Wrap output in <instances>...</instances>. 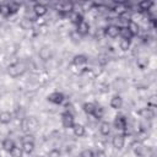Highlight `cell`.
Listing matches in <instances>:
<instances>
[{"label": "cell", "instance_id": "cell-1", "mask_svg": "<svg viewBox=\"0 0 157 157\" xmlns=\"http://www.w3.org/2000/svg\"><path fill=\"white\" fill-rule=\"evenodd\" d=\"M26 70H27V66L23 61H16L7 67V74L11 77H18V76L23 75L26 72Z\"/></svg>", "mask_w": 157, "mask_h": 157}, {"label": "cell", "instance_id": "cell-2", "mask_svg": "<svg viewBox=\"0 0 157 157\" xmlns=\"http://www.w3.org/2000/svg\"><path fill=\"white\" fill-rule=\"evenodd\" d=\"M21 130L25 132L28 131H33L38 128V120L36 117H25L23 119H21Z\"/></svg>", "mask_w": 157, "mask_h": 157}, {"label": "cell", "instance_id": "cell-3", "mask_svg": "<svg viewBox=\"0 0 157 157\" xmlns=\"http://www.w3.org/2000/svg\"><path fill=\"white\" fill-rule=\"evenodd\" d=\"M113 125H114V128H115L118 131L125 132V131L128 130V120H126V118H125L123 114H118V115L114 118Z\"/></svg>", "mask_w": 157, "mask_h": 157}, {"label": "cell", "instance_id": "cell-4", "mask_svg": "<svg viewBox=\"0 0 157 157\" xmlns=\"http://www.w3.org/2000/svg\"><path fill=\"white\" fill-rule=\"evenodd\" d=\"M61 124H63L64 128H71V129H72V126L75 125L74 114H72L71 112H69V110L64 112V113L61 114Z\"/></svg>", "mask_w": 157, "mask_h": 157}, {"label": "cell", "instance_id": "cell-5", "mask_svg": "<svg viewBox=\"0 0 157 157\" xmlns=\"http://www.w3.org/2000/svg\"><path fill=\"white\" fill-rule=\"evenodd\" d=\"M112 145L117 150H121L125 145V135L124 134H117L112 139Z\"/></svg>", "mask_w": 157, "mask_h": 157}, {"label": "cell", "instance_id": "cell-6", "mask_svg": "<svg viewBox=\"0 0 157 157\" xmlns=\"http://www.w3.org/2000/svg\"><path fill=\"white\" fill-rule=\"evenodd\" d=\"M119 32H120V26H117V25H108L104 28V33L109 38H117L119 36Z\"/></svg>", "mask_w": 157, "mask_h": 157}, {"label": "cell", "instance_id": "cell-7", "mask_svg": "<svg viewBox=\"0 0 157 157\" xmlns=\"http://www.w3.org/2000/svg\"><path fill=\"white\" fill-rule=\"evenodd\" d=\"M64 99H65L64 94L61 92H59V91H54L48 96V101L50 103H53V104H61L64 102Z\"/></svg>", "mask_w": 157, "mask_h": 157}, {"label": "cell", "instance_id": "cell-8", "mask_svg": "<svg viewBox=\"0 0 157 157\" xmlns=\"http://www.w3.org/2000/svg\"><path fill=\"white\" fill-rule=\"evenodd\" d=\"M32 11H33V13L36 15V17H42V16H44V15L48 12V9H47L45 5H43V4H40V2H37V4L33 5Z\"/></svg>", "mask_w": 157, "mask_h": 157}, {"label": "cell", "instance_id": "cell-9", "mask_svg": "<svg viewBox=\"0 0 157 157\" xmlns=\"http://www.w3.org/2000/svg\"><path fill=\"white\" fill-rule=\"evenodd\" d=\"M38 55H39L40 60H43V61H48L49 59H52V56H53V53H52V49H50L49 47L44 45V47H42V48L39 49V52H38Z\"/></svg>", "mask_w": 157, "mask_h": 157}, {"label": "cell", "instance_id": "cell-10", "mask_svg": "<svg viewBox=\"0 0 157 157\" xmlns=\"http://www.w3.org/2000/svg\"><path fill=\"white\" fill-rule=\"evenodd\" d=\"M87 61H88V58L85 54H77L72 59V64L77 67H83L87 64Z\"/></svg>", "mask_w": 157, "mask_h": 157}, {"label": "cell", "instance_id": "cell-11", "mask_svg": "<svg viewBox=\"0 0 157 157\" xmlns=\"http://www.w3.org/2000/svg\"><path fill=\"white\" fill-rule=\"evenodd\" d=\"M76 32H77L80 36H86V34H88V32H90V25L83 20L82 22H80L78 25H76Z\"/></svg>", "mask_w": 157, "mask_h": 157}, {"label": "cell", "instance_id": "cell-12", "mask_svg": "<svg viewBox=\"0 0 157 157\" xmlns=\"http://www.w3.org/2000/svg\"><path fill=\"white\" fill-rule=\"evenodd\" d=\"M74 11V4L72 2H64L59 6V12L61 15H66L69 16L71 12Z\"/></svg>", "mask_w": 157, "mask_h": 157}, {"label": "cell", "instance_id": "cell-13", "mask_svg": "<svg viewBox=\"0 0 157 157\" xmlns=\"http://www.w3.org/2000/svg\"><path fill=\"white\" fill-rule=\"evenodd\" d=\"M125 27L128 28V31L131 33V36H132V37L137 36V34H139V32H140V26H139V25H137V22H135V21H131V20H130Z\"/></svg>", "mask_w": 157, "mask_h": 157}, {"label": "cell", "instance_id": "cell-14", "mask_svg": "<svg viewBox=\"0 0 157 157\" xmlns=\"http://www.w3.org/2000/svg\"><path fill=\"white\" fill-rule=\"evenodd\" d=\"M109 104H110V107H112L113 109H120V108L123 107V98H121L119 94H115V96L112 97Z\"/></svg>", "mask_w": 157, "mask_h": 157}, {"label": "cell", "instance_id": "cell-15", "mask_svg": "<svg viewBox=\"0 0 157 157\" xmlns=\"http://www.w3.org/2000/svg\"><path fill=\"white\" fill-rule=\"evenodd\" d=\"M134 153L137 157H145L146 153H147V148L144 144H136L135 147H134Z\"/></svg>", "mask_w": 157, "mask_h": 157}, {"label": "cell", "instance_id": "cell-16", "mask_svg": "<svg viewBox=\"0 0 157 157\" xmlns=\"http://www.w3.org/2000/svg\"><path fill=\"white\" fill-rule=\"evenodd\" d=\"M140 115H141L144 119H146V120H151V119L155 117V112H153L152 108L146 107V108H142V109L140 110Z\"/></svg>", "mask_w": 157, "mask_h": 157}, {"label": "cell", "instance_id": "cell-17", "mask_svg": "<svg viewBox=\"0 0 157 157\" xmlns=\"http://www.w3.org/2000/svg\"><path fill=\"white\" fill-rule=\"evenodd\" d=\"M23 153H32L34 150V141H22V146H21Z\"/></svg>", "mask_w": 157, "mask_h": 157}, {"label": "cell", "instance_id": "cell-18", "mask_svg": "<svg viewBox=\"0 0 157 157\" xmlns=\"http://www.w3.org/2000/svg\"><path fill=\"white\" fill-rule=\"evenodd\" d=\"M72 131H74V135H75V136L82 137V136H85V134H86V128H85L83 125H81V124H75V125L72 126Z\"/></svg>", "mask_w": 157, "mask_h": 157}, {"label": "cell", "instance_id": "cell-19", "mask_svg": "<svg viewBox=\"0 0 157 157\" xmlns=\"http://www.w3.org/2000/svg\"><path fill=\"white\" fill-rule=\"evenodd\" d=\"M1 146H2V148L6 151V152H11V150L16 146L15 145V142H13V140L12 139H10V137H6V139H4L2 140V144H1Z\"/></svg>", "mask_w": 157, "mask_h": 157}, {"label": "cell", "instance_id": "cell-20", "mask_svg": "<svg viewBox=\"0 0 157 157\" xmlns=\"http://www.w3.org/2000/svg\"><path fill=\"white\" fill-rule=\"evenodd\" d=\"M12 113H10V112H1L0 113V123L1 124H4V125H6V124H10L11 123V120H12Z\"/></svg>", "mask_w": 157, "mask_h": 157}, {"label": "cell", "instance_id": "cell-21", "mask_svg": "<svg viewBox=\"0 0 157 157\" xmlns=\"http://www.w3.org/2000/svg\"><path fill=\"white\" fill-rule=\"evenodd\" d=\"M152 5H153V2H152V1H150V0H144V1H140V2L137 4V7L140 9V11L147 12V11H150V10H151Z\"/></svg>", "mask_w": 157, "mask_h": 157}, {"label": "cell", "instance_id": "cell-22", "mask_svg": "<svg viewBox=\"0 0 157 157\" xmlns=\"http://www.w3.org/2000/svg\"><path fill=\"white\" fill-rule=\"evenodd\" d=\"M99 132L103 135V136H107V135H109L110 134V124L108 123V121H102L101 124H99Z\"/></svg>", "mask_w": 157, "mask_h": 157}, {"label": "cell", "instance_id": "cell-23", "mask_svg": "<svg viewBox=\"0 0 157 157\" xmlns=\"http://www.w3.org/2000/svg\"><path fill=\"white\" fill-rule=\"evenodd\" d=\"M69 17H70L71 22L75 23V25H78L80 22L83 21V16H82L80 12H76V11H72V12L69 15Z\"/></svg>", "mask_w": 157, "mask_h": 157}, {"label": "cell", "instance_id": "cell-24", "mask_svg": "<svg viewBox=\"0 0 157 157\" xmlns=\"http://www.w3.org/2000/svg\"><path fill=\"white\" fill-rule=\"evenodd\" d=\"M82 108H83V112H85L86 114H88V115H93L94 109H96V104L92 103V102H86V103H83Z\"/></svg>", "mask_w": 157, "mask_h": 157}, {"label": "cell", "instance_id": "cell-25", "mask_svg": "<svg viewBox=\"0 0 157 157\" xmlns=\"http://www.w3.org/2000/svg\"><path fill=\"white\" fill-rule=\"evenodd\" d=\"M125 86H126V82H125V80L124 78H121V77H119V78H117L114 82H113V87L118 91H123V90H125Z\"/></svg>", "mask_w": 157, "mask_h": 157}, {"label": "cell", "instance_id": "cell-26", "mask_svg": "<svg viewBox=\"0 0 157 157\" xmlns=\"http://www.w3.org/2000/svg\"><path fill=\"white\" fill-rule=\"evenodd\" d=\"M20 27L22 29H31L32 28V21L28 20L27 17H23L21 21H20Z\"/></svg>", "mask_w": 157, "mask_h": 157}, {"label": "cell", "instance_id": "cell-27", "mask_svg": "<svg viewBox=\"0 0 157 157\" xmlns=\"http://www.w3.org/2000/svg\"><path fill=\"white\" fill-rule=\"evenodd\" d=\"M119 36H120L123 39H128V40H131V38H132L131 33L128 31V28H126V27H120V32H119Z\"/></svg>", "mask_w": 157, "mask_h": 157}, {"label": "cell", "instance_id": "cell-28", "mask_svg": "<svg viewBox=\"0 0 157 157\" xmlns=\"http://www.w3.org/2000/svg\"><path fill=\"white\" fill-rule=\"evenodd\" d=\"M103 114H104V108L101 107V105H96L93 117H94L96 119H101V118H103Z\"/></svg>", "mask_w": 157, "mask_h": 157}, {"label": "cell", "instance_id": "cell-29", "mask_svg": "<svg viewBox=\"0 0 157 157\" xmlns=\"http://www.w3.org/2000/svg\"><path fill=\"white\" fill-rule=\"evenodd\" d=\"M10 155H11V157H22V156H23V151H22L21 147L15 146V147L11 150Z\"/></svg>", "mask_w": 157, "mask_h": 157}, {"label": "cell", "instance_id": "cell-30", "mask_svg": "<svg viewBox=\"0 0 157 157\" xmlns=\"http://www.w3.org/2000/svg\"><path fill=\"white\" fill-rule=\"evenodd\" d=\"M130 43H131V40H128V39H120V42H119V47H120V49L121 50H128L129 48H130Z\"/></svg>", "mask_w": 157, "mask_h": 157}, {"label": "cell", "instance_id": "cell-31", "mask_svg": "<svg viewBox=\"0 0 157 157\" xmlns=\"http://www.w3.org/2000/svg\"><path fill=\"white\" fill-rule=\"evenodd\" d=\"M140 128H141L142 131H147V130H150V128H151V120L142 119V121L140 123Z\"/></svg>", "mask_w": 157, "mask_h": 157}, {"label": "cell", "instance_id": "cell-32", "mask_svg": "<svg viewBox=\"0 0 157 157\" xmlns=\"http://www.w3.org/2000/svg\"><path fill=\"white\" fill-rule=\"evenodd\" d=\"M0 11H1V15H4V16H10V15H12L9 4H6V5H1V6H0Z\"/></svg>", "mask_w": 157, "mask_h": 157}, {"label": "cell", "instance_id": "cell-33", "mask_svg": "<svg viewBox=\"0 0 157 157\" xmlns=\"http://www.w3.org/2000/svg\"><path fill=\"white\" fill-rule=\"evenodd\" d=\"M80 157H94V152L90 148H85V150L81 151Z\"/></svg>", "mask_w": 157, "mask_h": 157}, {"label": "cell", "instance_id": "cell-34", "mask_svg": "<svg viewBox=\"0 0 157 157\" xmlns=\"http://www.w3.org/2000/svg\"><path fill=\"white\" fill-rule=\"evenodd\" d=\"M156 105H157V98H156V96L153 94V96H151V97H150V99L147 101V107L153 109Z\"/></svg>", "mask_w": 157, "mask_h": 157}, {"label": "cell", "instance_id": "cell-35", "mask_svg": "<svg viewBox=\"0 0 157 157\" xmlns=\"http://www.w3.org/2000/svg\"><path fill=\"white\" fill-rule=\"evenodd\" d=\"M48 157H61V152H60V150H58V148H53V150L49 151Z\"/></svg>", "mask_w": 157, "mask_h": 157}, {"label": "cell", "instance_id": "cell-36", "mask_svg": "<svg viewBox=\"0 0 157 157\" xmlns=\"http://www.w3.org/2000/svg\"><path fill=\"white\" fill-rule=\"evenodd\" d=\"M94 157H107V155H105V152L104 151H97L96 153H94Z\"/></svg>", "mask_w": 157, "mask_h": 157}, {"label": "cell", "instance_id": "cell-37", "mask_svg": "<svg viewBox=\"0 0 157 157\" xmlns=\"http://www.w3.org/2000/svg\"><path fill=\"white\" fill-rule=\"evenodd\" d=\"M101 87H102V88H101L102 92H108V91H109V85H107V83H102Z\"/></svg>", "mask_w": 157, "mask_h": 157}, {"label": "cell", "instance_id": "cell-38", "mask_svg": "<svg viewBox=\"0 0 157 157\" xmlns=\"http://www.w3.org/2000/svg\"><path fill=\"white\" fill-rule=\"evenodd\" d=\"M0 13H1V11H0Z\"/></svg>", "mask_w": 157, "mask_h": 157}, {"label": "cell", "instance_id": "cell-39", "mask_svg": "<svg viewBox=\"0 0 157 157\" xmlns=\"http://www.w3.org/2000/svg\"><path fill=\"white\" fill-rule=\"evenodd\" d=\"M0 157H1V156H0Z\"/></svg>", "mask_w": 157, "mask_h": 157}]
</instances>
